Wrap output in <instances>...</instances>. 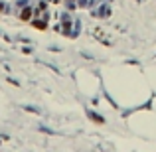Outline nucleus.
<instances>
[{"mask_svg":"<svg viewBox=\"0 0 156 152\" xmlns=\"http://www.w3.org/2000/svg\"><path fill=\"white\" fill-rule=\"evenodd\" d=\"M71 24H73V18H71V14H63L62 16V26H63V30H65V34L67 36H71L73 34V30H71Z\"/></svg>","mask_w":156,"mask_h":152,"instance_id":"f257e3e1","label":"nucleus"},{"mask_svg":"<svg viewBox=\"0 0 156 152\" xmlns=\"http://www.w3.org/2000/svg\"><path fill=\"white\" fill-rule=\"evenodd\" d=\"M34 10H36V8H34V6H30V4H28V6H24V8H20V20L28 22V20L34 16Z\"/></svg>","mask_w":156,"mask_h":152,"instance_id":"f03ea898","label":"nucleus"},{"mask_svg":"<svg viewBox=\"0 0 156 152\" xmlns=\"http://www.w3.org/2000/svg\"><path fill=\"white\" fill-rule=\"evenodd\" d=\"M109 12H111L109 4H103L99 10H95V16H97V18H107V16H109Z\"/></svg>","mask_w":156,"mask_h":152,"instance_id":"7ed1b4c3","label":"nucleus"},{"mask_svg":"<svg viewBox=\"0 0 156 152\" xmlns=\"http://www.w3.org/2000/svg\"><path fill=\"white\" fill-rule=\"evenodd\" d=\"M24 6H28V0H18L16 2V8H24Z\"/></svg>","mask_w":156,"mask_h":152,"instance_id":"20e7f679","label":"nucleus"},{"mask_svg":"<svg viewBox=\"0 0 156 152\" xmlns=\"http://www.w3.org/2000/svg\"><path fill=\"white\" fill-rule=\"evenodd\" d=\"M6 10H8V6H6L4 2H0V12H6Z\"/></svg>","mask_w":156,"mask_h":152,"instance_id":"39448f33","label":"nucleus"}]
</instances>
